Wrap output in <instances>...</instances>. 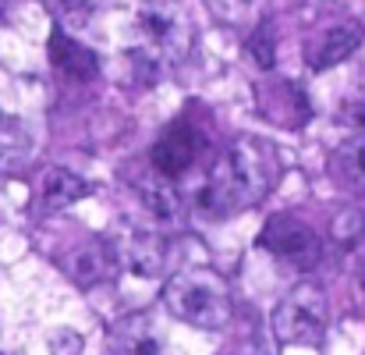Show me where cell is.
<instances>
[{"label":"cell","mask_w":365,"mask_h":355,"mask_svg":"<svg viewBox=\"0 0 365 355\" xmlns=\"http://www.w3.org/2000/svg\"><path fill=\"white\" fill-rule=\"evenodd\" d=\"M202 149H206L202 128L192 124L188 118L174 121V124L160 135V142L153 146V171L163 174V178H170V181H178L181 174H188V171L195 167V160H199Z\"/></svg>","instance_id":"5"},{"label":"cell","mask_w":365,"mask_h":355,"mask_svg":"<svg viewBox=\"0 0 365 355\" xmlns=\"http://www.w3.org/2000/svg\"><path fill=\"white\" fill-rule=\"evenodd\" d=\"M89 192H93V189H89L86 178H78V174L68 171V167H53V171L43 178V185H39V203H43V210L57 214V210L75 206V203L86 199Z\"/></svg>","instance_id":"11"},{"label":"cell","mask_w":365,"mask_h":355,"mask_svg":"<svg viewBox=\"0 0 365 355\" xmlns=\"http://www.w3.org/2000/svg\"><path fill=\"white\" fill-rule=\"evenodd\" d=\"M330 324L327 295L316 284L291 288L273 309V334L284 345H323Z\"/></svg>","instance_id":"4"},{"label":"cell","mask_w":365,"mask_h":355,"mask_svg":"<svg viewBox=\"0 0 365 355\" xmlns=\"http://www.w3.org/2000/svg\"><path fill=\"white\" fill-rule=\"evenodd\" d=\"M334 171L337 178L355 189V192H365V135H351L337 146L334 153Z\"/></svg>","instance_id":"14"},{"label":"cell","mask_w":365,"mask_h":355,"mask_svg":"<svg viewBox=\"0 0 365 355\" xmlns=\"http://www.w3.org/2000/svg\"><path fill=\"white\" fill-rule=\"evenodd\" d=\"M114 345L121 355H156V334L145 316H128L114 327Z\"/></svg>","instance_id":"15"},{"label":"cell","mask_w":365,"mask_h":355,"mask_svg":"<svg viewBox=\"0 0 365 355\" xmlns=\"http://www.w3.org/2000/svg\"><path fill=\"white\" fill-rule=\"evenodd\" d=\"M273 185V160L266 146L238 139L227 146V153L217 160L210 178L195 189V210L206 217H224L231 210H245L259 203Z\"/></svg>","instance_id":"1"},{"label":"cell","mask_w":365,"mask_h":355,"mask_svg":"<svg viewBox=\"0 0 365 355\" xmlns=\"http://www.w3.org/2000/svg\"><path fill=\"white\" fill-rule=\"evenodd\" d=\"M138 199H142V206H145L156 221H163V224H170V221L181 217V196H178L174 181L163 178V174H156V171L138 181Z\"/></svg>","instance_id":"12"},{"label":"cell","mask_w":365,"mask_h":355,"mask_svg":"<svg viewBox=\"0 0 365 355\" xmlns=\"http://www.w3.org/2000/svg\"><path fill=\"white\" fill-rule=\"evenodd\" d=\"M362 231H365V217L359 214V210H344V214H337V221H334V238H337V241L351 245V241H359Z\"/></svg>","instance_id":"17"},{"label":"cell","mask_w":365,"mask_h":355,"mask_svg":"<svg viewBox=\"0 0 365 355\" xmlns=\"http://www.w3.org/2000/svg\"><path fill=\"white\" fill-rule=\"evenodd\" d=\"M195 25L178 0H145L131 25V57L138 68L167 71L192 54Z\"/></svg>","instance_id":"2"},{"label":"cell","mask_w":365,"mask_h":355,"mask_svg":"<svg viewBox=\"0 0 365 355\" xmlns=\"http://www.w3.org/2000/svg\"><path fill=\"white\" fill-rule=\"evenodd\" d=\"M252 57L259 68H273V39H269V25H262L252 36Z\"/></svg>","instance_id":"18"},{"label":"cell","mask_w":365,"mask_h":355,"mask_svg":"<svg viewBox=\"0 0 365 355\" xmlns=\"http://www.w3.org/2000/svg\"><path fill=\"white\" fill-rule=\"evenodd\" d=\"M50 64L57 71H64L68 79H78V82H89L100 75V57L82 46L78 39H71L64 29H53L50 32Z\"/></svg>","instance_id":"9"},{"label":"cell","mask_w":365,"mask_h":355,"mask_svg":"<svg viewBox=\"0 0 365 355\" xmlns=\"http://www.w3.org/2000/svg\"><path fill=\"white\" fill-rule=\"evenodd\" d=\"M163 306L174 320L199 331H224L235 313L231 288L213 270H185L174 274L163 288Z\"/></svg>","instance_id":"3"},{"label":"cell","mask_w":365,"mask_h":355,"mask_svg":"<svg viewBox=\"0 0 365 355\" xmlns=\"http://www.w3.org/2000/svg\"><path fill=\"white\" fill-rule=\"evenodd\" d=\"M32 149V139H29V128L14 114L0 111V174H11L25 164Z\"/></svg>","instance_id":"13"},{"label":"cell","mask_w":365,"mask_h":355,"mask_svg":"<svg viewBox=\"0 0 365 355\" xmlns=\"http://www.w3.org/2000/svg\"><path fill=\"white\" fill-rule=\"evenodd\" d=\"M259 245L266 252L294 263V266H312L319 259V252H323L319 235L309 224H302L298 217H287V214H277V217L266 221V228L259 235Z\"/></svg>","instance_id":"6"},{"label":"cell","mask_w":365,"mask_h":355,"mask_svg":"<svg viewBox=\"0 0 365 355\" xmlns=\"http://www.w3.org/2000/svg\"><path fill=\"white\" fill-rule=\"evenodd\" d=\"M121 263L128 266V274L142 281H156L167 274V241L153 231H135L121 245Z\"/></svg>","instance_id":"8"},{"label":"cell","mask_w":365,"mask_h":355,"mask_svg":"<svg viewBox=\"0 0 365 355\" xmlns=\"http://www.w3.org/2000/svg\"><path fill=\"white\" fill-rule=\"evenodd\" d=\"M210 7L217 11V18H220V21L242 25V21H248V18H255L259 0H210Z\"/></svg>","instance_id":"16"},{"label":"cell","mask_w":365,"mask_h":355,"mask_svg":"<svg viewBox=\"0 0 365 355\" xmlns=\"http://www.w3.org/2000/svg\"><path fill=\"white\" fill-rule=\"evenodd\" d=\"M118 263H121V256L110 245H103V241H86V245H78L68 256V270H71V277L82 288H96V284L110 281Z\"/></svg>","instance_id":"10"},{"label":"cell","mask_w":365,"mask_h":355,"mask_svg":"<svg viewBox=\"0 0 365 355\" xmlns=\"http://www.w3.org/2000/svg\"><path fill=\"white\" fill-rule=\"evenodd\" d=\"M245 355H266V352H245Z\"/></svg>","instance_id":"19"},{"label":"cell","mask_w":365,"mask_h":355,"mask_svg":"<svg viewBox=\"0 0 365 355\" xmlns=\"http://www.w3.org/2000/svg\"><path fill=\"white\" fill-rule=\"evenodd\" d=\"M362 43V25L355 21H341V25H330L327 32H319L309 50H305V64L312 71H330L337 64H344Z\"/></svg>","instance_id":"7"}]
</instances>
